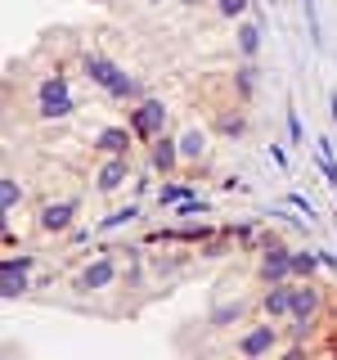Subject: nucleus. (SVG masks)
I'll return each mask as SVG.
<instances>
[{"mask_svg":"<svg viewBox=\"0 0 337 360\" xmlns=\"http://www.w3.org/2000/svg\"><path fill=\"white\" fill-rule=\"evenodd\" d=\"M279 347V329L275 324H252L247 333L234 338V352L239 356H265V352H275Z\"/></svg>","mask_w":337,"mask_h":360,"instance_id":"f257e3e1","label":"nucleus"},{"mask_svg":"<svg viewBox=\"0 0 337 360\" xmlns=\"http://www.w3.org/2000/svg\"><path fill=\"white\" fill-rule=\"evenodd\" d=\"M162 122H166V108L157 104V99H144V104L131 112V131H135V140H153V135L162 131Z\"/></svg>","mask_w":337,"mask_h":360,"instance_id":"f03ea898","label":"nucleus"},{"mask_svg":"<svg viewBox=\"0 0 337 360\" xmlns=\"http://www.w3.org/2000/svg\"><path fill=\"white\" fill-rule=\"evenodd\" d=\"M112 279H117V262H112V257H99V262H90L81 275H77V288H81V292H99V288H108Z\"/></svg>","mask_w":337,"mask_h":360,"instance_id":"7ed1b4c3","label":"nucleus"},{"mask_svg":"<svg viewBox=\"0 0 337 360\" xmlns=\"http://www.w3.org/2000/svg\"><path fill=\"white\" fill-rule=\"evenodd\" d=\"M261 311L270 315V320H284V315H292V284H288V279H279V284H265Z\"/></svg>","mask_w":337,"mask_h":360,"instance_id":"20e7f679","label":"nucleus"},{"mask_svg":"<svg viewBox=\"0 0 337 360\" xmlns=\"http://www.w3.org/2000/svg\"><path fill=\"white\" fill-rule=\"evenodd\" d=\"M72 212H77V202H72V198H63V202H45L37 225H41L45 234H59V230H67V225H72Z\"/></svg>","mask_w":337,"mask_h":360,"instance_id":"39448f33","label":"nucleus"},{"mask_svg":"<svg viewBox=\"0 0 337 360\" xmlns=\"http://www.w3.org/2000/svg\"><path fill=\"white\" fill-rule=\"evenodd\" d=\"M126 172H131V162H126V153H117V158H112V162L104 167V172H99V176H95V189H99V194H112V189H117V185H121V180H126Z\"/></svg>","mask_w":337,"mask_h":360,"instance_id":"423d86ee","label":"nucleus"},{"mask_svg":"<svg viewBox=\"0 0 337 360\" xmlns=\"http://www.w3.org/2000/svg\"><path fill=\"white\" fill-rule=\"evenodd\" d=\"M247 311H252V302L239 297V302H230V307H216V311L207 315V324H211V329H230V324H234V320H243Z\"/></svg>","mask_w":337,"mask_h":360,"instance_id":"0eeeda50","label":"nucleus"},{"mask_svg":"<svg viewBox=\"0 0 337 360\" xmlns=\"http://www.w3.org/2000/svg\"><path fill=\"white\" fill-rule=\"evenodd\" d=\"M131 140H135V131H131V127H112V131H99V140H95V144H99V149H104L108 158H117V153H126V144H131Z\"/></svg>","mask_w":337,"mask_h":360,"instance_id":"6e6552de","label":"nucleus"},{"mask_svg":"<svg viewBox=\"0 0 337 360\" xmlns=\"http://www.w3.org/2000/svg\"><path fill=\"white\" fill-rule=\"evenodd\" d=\"M256 59H243V68H239V77H234V95L243 99V104H252V95H256Z\"/></svg>","mask_w":337,"mask_h":360,"instance_id":"1a4fd4ad","label":"nucleus"},{"mask_svg":"<svg viewBox=\"0 0 337 360\" xmlns=\"http://www.w3.org/2000/svg\"><path fill=\"white\" fill-rule=\"evenodd\" d=\"M176 162H180V144L171 140V135H162V140L153 144V167H157V172H171Z\"/></svg>","mask_w":337,"mask_h":360,"instance_id":"9d476101","label":"nucleus"},{"mask_svg":"<svg viewBox=\"0 0 337 360\" xmlns=\"http://www.w3.org/2000/svg\"><path fill=\"white\" fill-rule=\"evenodd\" d=\"M216 131L230 135V140H239V135H247V117L243 112H216Z\"/></svg>","mask_w":337,"mask_h":360,"instance_id":"9b49d317","label":"nucleus"},{"mask_svg":"<svg viewBox=\"0 0 337 360\" xmlns=\"http://www.w3.org/2000/svg\"><path fill=\"white\" fill-rule=\"evenodd\" d=\"M256 50H261V32H256V22H243L239 27V54L243 59H256Z\"/></svg>","mask_w":337,"mask_h":360,"instance_id":"f8f14e48","label":"nucleus"},{"mask_svg":"<svg viewBox=\"0 0 337 360\" xmlns=\"http://www.w3.org/2000/svg\"><path fill=\"white\" fill-rule=\"evenodd\" d=\"M202 153H207V135H202V131H189L185 140H180V158H189V162H198Z\"/></svg>","mask_w":337,"mask_h":360,"instance_id":"ddd939ff","label":"nucleus"},{"mask_svg":"<svg viewBox=\"0 0 337 360\" xmlns=\"http://www.w3.org/2000/svg\"><path fill=\"white\" fill-rule=\"evenodd\" d=\"M315 266H319V257H310V252H292V275H315Z\"/></svg>","mask_w":337,"mask_h":360,"instance_id":"4468645a","label":"nucleus"},{"mask_svg":"<svg viewBox=\"0 0 337 360\" xmlns=\"http://www.w3.org/2000/svg\"><path fill=\"white\" fill-rule=\"evenodd\" d=\"M162 202H185L189 198V185H162V194H157Z\"/></svg>","mask_w":337,"mask_h":360,"instance_id":"2eb2a0df","label":"nucleus"},{"mask_svg":"<svg viewBox=\"0 0 337 360\" xmlns=\"http://www.w3.org/2000/svg\"><path fill=\"white\" fill-rule=\"evenodd\" d=\"M216 9H220L225 18H239L243 9H247V0H216Z\"/></svg>","mask_w":337,"mask_h":360,"instance_id":"dca6fc26","label":"nucleus"},{"mask_svg":"<svg viewBox=\"0 0 337 360\" xmlns=\"http://www.w3.org/2000/svg\"><path fill=\"white\" fill-rule=\"evenodd\" d=\"M14 207H18V180L5 176V212H14Z\"/></svg>","mask_w":337,"mask_h":360,"instance_id":"f3484780","label":"nucleus"}]
</instances>
